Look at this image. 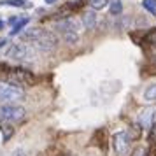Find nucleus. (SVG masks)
<instances>
[{"mask_svg":"<svg viewBox=\"0 0 156 156\" xmlns=\"http://www.w3.org/2000/svg\"><path fill=\"white\" fill-rule=\"evenodd\" d=\"M20 100H25V91L20 86L0 83V104H14Z\"/></svg>","mask_w":156,"mask_h":156,"instance_id":"4","label":"nucleus"},{"mask_svg":"<svg viewBox=\"0 0 156 156\" xmlns=\"http://www.w3.org/2000/svg\"><path fill=\"white\" fill-rule=\"evenodd\" d=\"M149 142L151 144H156V123H153V126L149 128Z\"/></svg>","mask_w":156,"mask_h":156,"instance_id":"18","label":"nucleus"},{"mask_svg":"<svg viewBox=\"0 0 156 156\" xmlns=\"http://www.w3.org/2000/svg\"><path fill=\"white\" fill-rule=\"evenodd\" d=\"M7 79L12 84H20V86H34L35 84V76L30 70H27V69H21V67L9 69Z\"/></svg>","mask_w":156,"mask_h":156,"instance_id":"5","label":"nucleus"},{"mask_svg":"<svg viewBox=\"0 0 156 156\" xmlns=\"http://www.w3.org/2000/svg\"><path fill=\"white\" fill-rule=\"evenodd\" d=\"M4 28V21H0V30Z\"/></svg>","mask_w":156,"mask_h":156,"instance_id":"22","label":"nucleus"},{"mask_svg":"<svg viewBox=\"0 0 156 156\" xmlns=\"http://www.w3.org/2000/svg\"><path fill=\"white\" fill-rule=\"evenodd\" d=\"M55 28L63 35V39L69 44H76L79 39V23L72 18H63L55 25Z\"/></svg>","mask_w":156,"mask_h":156,"instance_id":"3","label":"nucleus"},{"mask_svg":"<svg viewBox=\"0 0 156 156\" xmlns=\"http://www.w3.org/2000/svg\"><path fill=\"white\" fill-rule=\"evenodd\" d=\"M146 42L151 44L153 48H156V28H153L151 32H147V35H146Z\"/></svg>","mask_w":156,"mask_h":156,"instance_id":"17","label":"nucleus"},{"mask_svg":"<svg viewBox=\"0 0 156 156\" xmlns=\"http://www.w3.org/2000/svg\"><path fill=\"white\" fill-rule=\"evenodd\" d=\"M142 5L153 16H156V0H142Z\"/></svg>","mask_w":156,"mask_h":156,"instance_id":"16","label":"nucleus"},{"mask_svg":"<svg viewBox=\"0 0 156 156\" xmlns=\"http://www.w3.org/2000/svg\"><path fill=\"white\" fill-rule=\"evenodd\" d=\"M7 56L18 62H34L37 56V49L28 42H18L7 49Z\"/></svg>","mask_w":156,"mask_h":156,"instance_id":"2","label":"nucleus"},{"mask_svg":"<svg viewBox=\"0 0 156 156\" xmlns=\"http://www.w3.org/2000/svg\"><path fill=\"white\" fill-rule=\"evenodd\" d=\"M27 111L16 104H5L0 107V121L2 123H18L25 118Z\"/></svg>","mask_w":156,"mask_h":156,"instance_id":"6","label":"nucleus"},{"mask_svg":"<svg viewBox=\"0 0 156 156\" xmlns=\"http://www.w3.org/2000/svg\"><path fill=\"white\" fill-rule=\"evenodd\" d=\"M23 42L32 44L35 49L42 51V53H51V51L56 48L58 41L51 32L37 27V28H28L23 34Z\"/></svg>","mask_w":156,"mask_h":156,"instance_id":"1","label":"nucleus"},{"mask_svg":"<svg viewBox=\"0 0 156 156\" xmlns=\"http://www.w3.org/2000/svg\"><path fill=\"white\" fill-rule=\"evenodd\" d=\"M56 0H46V4H55Z\"/></svg>","mask_w":156,"mask_h":156,"instance_id":"21","label":"nucleus"},{"mask_svg":"<svg viewBox=\"0 0 156 156\" xmlns=\"http://www.w3.org/2000/svg\"><path fill=\"white\" fill-rule=\"evenodd\" d=\"M83 25L88 30H93L97 27V14H95V11H88V12L83 14Z\"/></svg>","mask_w":156,"mask_h":156,"instance_id":"9","label":"nucleus"},{"mask_svg":"<svg viewBox=\"0 0 156 156\" xmlns=\"http://www.w3.org/2000/svg\"><path fill=\"white\" fill-rule=\"evenodd\" d=\"M62 156H70V154H62Z\"/></svg>","mask_w":156,"mask_h":156,"instance_id":"23","label":"nucleus"},{"mask_svg":"<svg viewBox=\"0 0 156 156\" xmlns=\"http://www.w3.org/2000/svg\"><path fill=\"white\" fill-rule=\"evenodd\" d=\"M5 44H7V41H0V48H4Z\"/></svg>","mask_w":156,"mask_h":156,"instance_id":"20","label":"nucleus"},{"mask_svg":"<svg viewBox=\"0 0 156 156\" xmlns=\"http://www.w3.org/2000/svg\"><path fill=\"white\" fill-rule=\"evenodd\" d=\"M109 12L112 16H119L123 12V4H121V0H111L109 2Z\"/></svg>","mask_w":156,"mask_h":156,"instance_id":"11","label":"nucleus"},{"mask_svg":"<svg viewBox=\"0 0 156 156\" xmlns=\"http://www.w3.org/2000/svg\"><path fill=\"white\" fill-rule=\"evenodd\" d=\"M153 119H154V109L153 107H147V109L140 111V114H139V125L142 128H151L153 126Z\"/></svg>","mask_w":156,"mask_h":156,"instance_id":"8","label":"nucleus"},{"mask_svg":"<svg viewBox=\"0 0 156 156\" xmlns=\"http://www.w3.org/2000/svg\"><path fill=\"white\" fill-rule=\"evenodd\" d=\"M28 21H30V18H23V20H18V23L16 25H12V30H11V35L9 37H14V35H18L20 32H21L27 25H28Z\"/></svg>","mask_w":156,"mask_h":156,"instance_id":"10","label":"nucleus"},{"mask_svg":"<svg viewBox=\"0 0 156 156\" xmlns=\"http://www.w3.org/2000/svg\"><path fill=\"white\" fill-rule=\"evenodd\" d=\"M133 156H147V153H146L144 149H137V151L133 153Z\"/></svg>","mask_w":156,"mask_h":156,"instance_id":"19","label":"nucleus"},{"mask_svg":"<svg viewBox=\"0 0 156 156\" xmlns=\"http://www.w3.org/2000/svg\"><path fill=\"white\" fill-rule=\"evenodd\" d=\"M0 5H12V7H25L28 5V0H2Z\"/></svg>","mask_w":156,"mask_h":156,"instance_id":"14","label":"nucleus"},{"mask_svg":"<svg viewBox=\"0 0 156 156\" xmlns=\"http://www.w3.org/2000/svg\"><path fill=\"white\" fill-rule=\"evenodd\" d=\"M142 97H144L146 102H156V83L147 86V88L144 90V95H142Z\"/></svg>","mask_w":156,"mask_h":156,"instance_id":"13","label":"nucleus"},{"mask_svg":"<svg viewBox=\"0 0 156 156\" xmlns=\"http://www.w3.org/2000/svg\"><path fill=\"white\" fill-rule=\"evenodd\" d=\"M154 65H156V60H154Z\"/></svg>","mask_w":156,"mask_h":156,"instance_id":"24","label":"nucleus"},{"mask_svg":"<svg viewBox=\"0 0 156 156\" xmlns=\"http://www.w3.org/2000/svg\"><path fill=\"white\" fill-rule=\"evenodd\" d=\"M107 4H109V0H90V5L93 11H102L107 7Z\"/></svg>","mask_w":156,"mask_h":156,"instance_id":"15","label":"nucleus"},{"mask_svg":"<svg viewBox=\"0 0 156 156\" xmlns=\"http://www.w3.org/2000/svg\"><path fill=\"white\" fill-rule=\"evenodd\" d=\"M0 132H2V139L4 140H9L14 135V128L11 126V123H2L0 125Z\"/></svg>","mask_w":156,"mask_h":156,"instance_id":"12","label":"nucleus"},{"mask_svg":"<svg viewBox=\"0 0 156 156\" xmlns=\"http://www.w3.org/2000/svg\"><path fill=\"white\" fill-rule=\"evenodd\" d=\"M130 146H132V137L126 132H118L112 137V147L114 153L118 156H126L130 153Z\"/></svg>","mask_w":156,"mask_h":156,"instance_id":"7","label":"nucleus"}]
</instances>
